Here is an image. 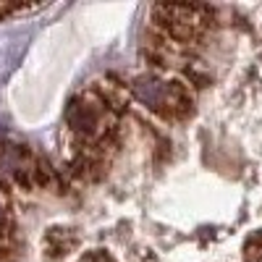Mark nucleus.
I'll return each mask as SVG.
<instances>
[{"label":"nucleus","instance_id":"obj_6","mask_svg":"<svg viewBox=\"0 0 262 262\" xmlns=\"http://www.w3.org/2000/svg\"><path fill=\"white\" fill-rule=\"evenodd\" d=\"M76 262H84V259H81V257H79V259H76Z\"/></svg>","mask_w":262,"mask_h":262},{"label":"nucleus","instance_id":"obj_2","mask_svg":"<svg viewBox=\"0 0 262 262\" xmlns=\"http://www.w3.org/2000/svg\"><path fill=\"white\" fill-rule=\"evenodd\" d=\"M81 244V238L76 231L71 228H60V226H53L42 233V252H45L48 262H60L63 257H69L71 252H76Z\"/></svg>","mask_w":262,"mask_h":262},{"label":"nucleus","instance_id":"obj_1","mask_svg":"<svg viewBox=\"0 0 262 262\" xmlns=\"http://www.w3.org/2000/svg\"><path fill=\"white\" fill-rule=\"evenodd\" d=\"M66 118H69V128L74 131L76 137L92 142L100 134V128H102V107L97 102H92L90 97L74 100Z\"/></svg>","mask_w":262,"mask_h":262},{"label":"nucleus","instance_id":"obj_5","mask_svg":"<svg viewBox=\"0 0 262 262\" xmlns=\"http://www.w3.org/2000/svg\"><path fill=\"white\" fill-rule=\"evenodd\" d=\"M128 262H160V259H158V254H155V252H149V249H144V252H137V254L131 257Z\"/></svg>","mask_w":262,"mask_h":262},{"label":"nucleus","instance_id":"obj_4","mask_svg":"<svg viewBox=\"0 0 262 262\" xmlns=\"http://www.w3.org/2000/svg\"><path fill=\"white\" fill-rule=\"evenodd\" d=\"M184 74H186V79L196 86V90H205V86L210 84V76L202 74V71H196V66H184Z\"/></svg>","mask_w":262,"mask_h":262},{"label":"nucleus","instance_id":"obj_3","mask_svg":"<svg viewBox=\"0 0 262 262\" xmlns=\"http://www.w3.org/2000/svg\"><path fill=\"white\" fill-rule=\"evenodd\" d=\"M142 58L147 60V66H149V69H155V71H168L170 69V58H165V55H160V53H155V50H142Z\"/></svg>","mask_w":262,"mask_h":262}]
</instances>
